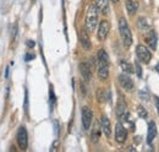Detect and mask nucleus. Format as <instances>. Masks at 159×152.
I'll return each mask as SVG.
<instances>
[{
	"mask_svg": "<svg viewBox=\"0 0 159 152\" xmlns=\"http://www.w3.org/2000/svg\"><path fill=\"white\" fill-rule=\"evenodd\" d=\"M100 128H102V131L104 133V135L107 137H109L111 135V124H110V120L108 119V116L102 115V118H100Z\"/></svg>",
	"mask_w": 159,
	"mask_h": 152,
	"instance_id": "11",
	"label": "nucleus"
},
{
	"mask_svg": "<svg viewBox=\"0 0 159 152\" xmlns=\"http://www.w3.org/2000/svg\"><path fill=\"white\" fill-rule=\"evenodd\" d=\"M125 6H126V10H127L130 16H134L139 10V2L135 0H126Z\"/></svg>",
	"mask_w": 159,
	"mask_h": 152,
	"instance_id": "15",
	"label": "nucleus"
},
{
	"mask_svg": "<svg viewBox=\"0 0 159 152\" xmlns=\"http://www.w3.org/2000/svg\"><path fill=\"white\" fill-rule=\"evenodd\" d=\"M120 66H121V69L126 73V74H131L132 71H134V69H132V65L131 64H129L127 61H120Z\"/></svg>",
	"mask_w": 159,
	"mask_h": 152,
	"instance_id": "19",
	"label": "nucleus"
},
{
	"mask_svg": "<svg viewBox=\"0 0 159 152\" xmlns=\"http://www.w3.org/2000/svg\"><path fill=\"white\" fill-rule=\"evenodd\" d=\"M109 31H110V23L107 21V20H103L98 26V39L99 40H105L108 35H109Z\"/></svg>",
	"mask_w": 159,
	"mask_h": 152,
	"instance_id": "7",
	"label": "nucleus"
},
{
	"mask_svg": "<svg viewBox=\"0 0 159 152\" xmlns=\"http://www.w3.org/2000/svg\"><path fill=\"white\" fill-rule=\"evenodd\" d=\"M137 111H139V116H141V118H147V111H146L143 107H141V106H139Z\"/></svg>",
	"mask_w": 159,
	"mask_h": 152,
	"instance_id": "22",
	"label": "nucleus"
},
{
	"mask_svg": "<svg viewBox=\"0 0 159 152\" xmlns=\"http://www.w3.org/2000/svg\"><path fill=\"white\" fill-rule=\"evenodd\" d=\"M80 73H81V75L83 77V80H86V81L91 80V77H92V69H91L88 63L83 61V63L80 64Z\"/></svg>",
	"mask_w": 159,
	"mask_h": 152,
	"instance_id": "12",
	"label": "nucleus"
},
{
	"mask_svg": "<svg viewBox=\"0 0 159 152\" xmlns=\"http://www.w3.org/2000/svg\"><path fill=\"white\" fill-rule=\"evenodd\" d=\"M25 111H26V113L28 112V93H27V91H26V93H25Z\"/></svg>",
	"mask_w": 159,
	"mask_h": 152,
	"instance_id": "23",
	"label": "nucleus"
},
{
	"mask_svg": "<svg viewBox=\"0 0 159 152\" xmlns=\"http://www.w3.org/2000/svg\"><path fill=\"white\" fill-rule=\"evenodd\" d=\"M97 93H98V95H97L98 101H99V102H105V91H104V90H98Z\"/></svg>",
	"mask_w": 159,
	"mask_h": 152,
	"instance_id": "21",
	"label": "nucleus"
},
{
	"mask_svg": "<svg viewBox=\"0 0 159 152\" xmlns=\"http://www.w3.org/2000/svg\"><path fill=\"white\" fill-rule=\"evenodd\" d=\"M97 70H98V77L100 81H105L109 77V57L104 49L98 50Z\"/></svg>",
	"mask_w": 159,
	"mask_h": 152,
	"instance_id": "1",
	"label": "nucleus"
},
{
	"mask_svg": "<svg viewBox=\"0 0 159 152\" xmlns=\"http://www.w3.org/2000/svg\"><path fill=\"white\" fill-rule=\"evenodd\" d=\"M96 5L103 14H108L109 11V0H96Z\"/></svg>",
	"mask_w": 159,
	"mask_h": 152,
	"instance_id": "16",
	"label": "nucleus"
},
{
	"mask_svg": "<svg viewBox=\"0 0 159 152\" xmlns=\"http://www.w3.org/2000/svg\"><path fill=\"white\" fill-rule=\"evenodd\" d=\"M119 32L125 48H130L132 44V33H131V30H130L129 23L125 20V17H121L119 20Z\"/></svg>",
	"mask_w": 159,
	"mask_h": 152,
	"instance_id": "3",
	"label": "nucleus"
},
{
	"mask_svg": "<svg viewBox=\"0 0 159 152\" xmlns=\"http://www.w3.org/2000/svg\"><path fill=\"white\" fill-rule=\"evenodd\" d=\"M119 80V83L121 85V87L126 91H132L134 90V81L131 80V77L126 74H121L118 77Z\"/></svg>",
	"mask_w": 159,
	"mask_h": 152,
	"instance_id": "9",
	"label": "nucleus"
},
{
	"mask_svg": "<svg viewBox=\"0 0 159 152\" xmlns=\"http://www.w3.org/2000/svg\"><path fill=\"white\" fill-rule=\"evenodd\" d=\"M32 59H34V55H33V54H27V55H26V58H25V60H26V61L32 60Z\"/></svg>",
	"mask_w": 159,
	"mask_h": 152,
	"instance_id": "26",
	"label": "nucleus"
},
{
	"mask_svg": "<svg viewBox=\"0 0 159 152\" xmlns=\"http://www.w3.org/2000/svg\"><path fill=\"white\" fill-rule=\"evenodd\" d=\"M110 1H111V2H118L119 0H110Z\"/></svg>",
	"mask_w": 159,
	"mask_h": 152,
	"instance_id": "28",
	"label": "nucleus"
},
{
	"mask_svg": "<svg viewBox=\"0 0 159 152\" xmlns=\"http://www.w3.org/2000/svg\"><path fill=\"white\" fill-rule=\"evenodd\" d=\"M135 69H136V74L139 77H142V70H141V66L139 65V63H135Z\"/></svg>",
	"mask_w": 159,
	"mask_h": 152,
	"instance_id": "24",
	"label": "nucleus"
},
{
	"mask_svg": "<svg viewBox=\"0 0 159 152\" xmlns=\"http://www.w3.org/2000/svg\"><path fill=\"white\" fill-rule=\"evenodd\" d=\"M100 133H102V128H100L99 123H96L93 125V129H92V140L93 141H97L99 139Z\"/></svg>",
	"mask_w": 159,
	"mask_h": 152,
	"instance_id": "17",
	"label": "nucleus"
},
{
	"mask_svg": "<svg viewBox=\"0 0 159 152\" xmlns=\"http://www.w3.org/2000/svg\"><path fill=\"white\" fill-rule=\"evenodd\" d=\"M98 17H99V9L97 5H89L87 14H86V30L87 32L96 31V27L98 26Z\"/></svg>",
	"mask_w": 159,
	"mask_h": 152,
	"instance_id": "2",
	"label": "nucleus"
},
{
	"mask_svg": "<svg viewBox=\"0 0 159 152\" xmlns=\"http://www.w3.org/2000/svg\"><path fill=\"white\" fill-rule=\"evenodd\" d=\"M146 43L147 45L152 49V50H156L157 49V44H158V37H157V33L156 31L153 30H149L147 36H146Z\"/></svg>",
	"mask_w": 159,
	"mask_h": 152,
	"instance_id": "10",
	"label": "nucleus"
},
{
	"mask_svg": "<svg viewBox=\"0 0 159 152\" xmlns=\"http://www.w3.org/2000/svg\"><path fill=\"white\" fill-rule=\"evenodd\" d=\"M116 114H118V116H124V114H125V102L124 101H121L120 99L119 103H118V107H116Z\"/></svg>",
	"mask_w": 159,
	"mask_h": 152,
	"instance_id": "20",
	"label": "nucleus"
},
{
	"mask_svg": "<svg viewBox=\"0 0 159 152\" xmlns=\"http://www.w3.org/2000/svg\"><path fill=\"white\" fill-rule=\"evenodd\" d=\"M157 70L159 71V63H158V65H157Z\"/></svg>",
	"mask_w": 159,
	"mask_h": 152,
	"instance_id": "29",
	"label": "nucleus"
},
{
	"mask_svg": "<svg viewBox=\"0 0 159 152\" xmlns=\"http://www.w3.org/2000/svg\"><path fill=\"white\" fill-rule=\"evenodd\" d=\"M81 119H82V126L84 130H88L91 128V124H92V119H93V112L91 108L88 107H82V111H81Z\"/></svg>",
	"mask_w": 159,
	"mask_h": 152,
	"instance_id": "5",
	"label": "nucleus"
},
{
	"mask_svg": "<svg viewBox=\"0 0 159 152\" xmlns=\"http://www.w3.org/2000/svg\"><path fill=\"white\" fill-rule=\"evenodd\" d=\"M17 145L21 150H26L28 146V134L25 126H20L17 130Z\"/></svg>",
	"mask_w": 159,
	"mask_h": 152,
	"instance_id": "6",
	"label": "nucleus"
},
{
	"mask_svg": "<svg viewBox=\"0 0 159 152\" xmlns=\"http://www.w3.org/2000/svg\"><path fill=\"white\" fill-rule=\"evenodd\" d=\"M27 45H28L30 48H33V47L36 45V43H34L33 40H27Z\"/></svg>",
	"mask_w": 159,
	"mask_h": 152,
	"instance_id": "27",
	"label": "nucleus"
},
{
	"mask_svg": "<svg viewBox=\"0 0 159 152\" xmlns=\"http://www.w3.org/2000/svg\"><path fill=\"white\" fill-rule=\"evenodd\" d=\"M137 26H139V28L141 31H148L149 30V23H148V21L146 17H139V21H137Z\"/></svg>",
	"mask_w": 159,
	"mask_h": 152,
	"instance_id": "18",
	"label": "nucleus"
},
{
	"mask_svg": "<svg viewBox=\"0 0 159 152\" xmlns=\"http://www.w3.org/2000/svg\"><path fill=\"white\" fill-rule=\"evenodd\" d=\"M80 40H81L82 47L86 50H89L91 49V39H89V36H88V33H87L86 30H82L81 31V33H80Z\"/></svg>",
	"mask_w": 159,
	"mask_h": 152,
	"instance_id": "13",
	"label": "nucleus"
},
{
	"mask_svg": "<svg viewBox=\"0 0 159 152\" xmlns=\"http://www.w3.org/2000/svg\"><path fill=\"white\" fill-rule=\"evenodd\" d=\"M157 136V125L154 121H149L148 124V134H147V144H151Z\"/></svg>",
	"mask_w": 159,
	"mask_h": 152,
	"instance_id": "14",
	"label": "nucleus"
},
{
	"mask_svg": "<svg viewBox=\"0 0 159 152\" xmlns=\"http://www.w3.org/2000/svg\"><path fill=\"white\" fill-rule=\"evenodd\" d=\"M136 54H137V58L141 63L143 64H148L152 59V53L151 50L146 47V45H142V44H139L136 47Z\"/></svg>",
	"mask_w": 159,
	"mask_h": 152,
	"instance_id": "4",
	"label": "nucleus"
},
{
	"mask_svg": "<svg viewBox=\"0 0 159 152\" xmlns=\"http://www.w3.org/2000/svg\"><path fill=\"white\" fill-rule=\"evenodd\" d=\"M32 1H34V0H32Z\"/></svg>",
	"mask_w": 159,
	"mask_h": 152,
	"instance_id": "30",
	"label": "nucleus"
},
{
	"mask_svg": "<svg viewBox=\"0 0 159 152\" xmlns=\"http://www.w3.org/2000/svg\"><path fill=\"white\" fill-rule=\"evenodd\" d=\"M127 139V130L122 126L121 123H118L115 126V140L119 144H124Z\"/></svg>",
	"mask_w": 159,
	"mask_h": 152,
	"instance_id": "8",
	"label": "nucleus"
},
{
	"mask_svg": "<svg viewBox=\"0 0 159 152\" xmlns=\"http://www.w3.org/2000/svg\"><path fill=\"white\" fill-rule=\"evenodd\" d=\"M154 103H156V107H157V111H158V115H159V97L154 96Z\"/></svg>",
	"mask_w": 159,
	"mask_h": 152,
	"instance_id": "25",
	"label": "nucleus"
}]
</instances>
